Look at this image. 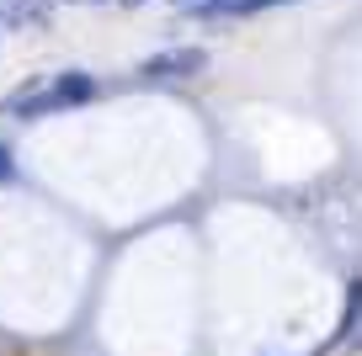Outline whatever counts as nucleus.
I'll use <instances>...</instances> for the list:
<instances>
[{
    "label": "nucleus",
    "instance_id": "nucleus-1",
    "mask_svg": "<svg viewBox=\"0 0 362 356\" xmlns=\"http://www.w3.org/2000/svg\"><path fill=\"white\" fill-rule=\"evenodd\" d=\"M90 96H96V80L80 75V69H69V75L48 80V85H37V90H27V96H11V101H6V112H11V117H43V112L80 107V101H90Z\"/></svg>",
    "mask_w": 362,
    "mask_h": 356
},
{
    "label": "nucleus",
    "instance_id": "nucleus-3",
    "mask_svg": "<svg viewBox=\"0 0 362 356\" xmlns=\"http://www.w3.org/2000/svg\"><path fill=\"white\" fill-rule=\"evenodd\" d=\"M187 11L192 16H245V11H256V0H192Z\"/></svg>",
    "mask_w": 362,
    "mask_h": 356
},
{
    "label": "nucleus",
    "instance_id": "nucleus-5",
    "mask_svg": "<svg viewBox=\"0 0 362 356\" xmlns=\"http://www.w3.org/2000/svg\"><path fill=\"white\" fill-rule=\"evenodd\" d=\"M11 176H16V165H11V149L0 144V186H6V181H11Z\"/></svg>",
    "mask_w": 362,
    "mask_h": 356
},
{
    "label": "nucleus",
    "instance_id": "nucleus-4",
    "mask_svg": "<svg viewBox=\"0 0 362 356\" xmlns=\"http://www.w3.org/2000/svg\"><path fill=\"white\" fill-rule=\"evenodd\" d=\"M33 6H27V0H0V22H11V27H27L33 22Z\"/></svg>",
    "mask_w": 362,
    "mask_h": 356
},
{
    "label": "nucleus",
    "instance_id": "nucleus-2",
    "mask_svg": "<svg viewBox=\"0 0 362 356\" xmlns=\"http://www.w3.org/2000/svg\"><path fill=\"white\" fill-rule=\"evenodd\" d=\"M203 64H208L203 48H165V54L139 59L134 75H139V80H149V85H170V80H192Z\"/></svg>",
    "mask_w": 362,
    "mask_h": 356
},
{
    "label": "nucleus",
    "instance_id": "nucleus-6",
    "mask_svg": "<svg viewBox=\"0 0 362 356\" xmlns=\"http://www.w3.org/2000/svg\"><path fill=\"white\" fill-rule=\"evenodd\" d=\"M117 6H128V11H134V6H144V0H117Z\"/></svg>",
    "mask_w": 362,
    "mask_h": 356
},
{
    "label": "nucleus",
    "instance_id": "nucleus-8",
    "mask_svg": "<svg viewBox=\"0 0 362 356\" xmlns=\"http://www.w3.org/2000/svg\"><path fill=\"white\" fill-rule=\"evenodd\" d=\"M90 6H96V0H90Z\"/></svg>",
    "mask_w": 362,
    "mask_h": 356
},
{
    "label": "nucleus",
    "instance_id": "nucleus-7",
    "mask_svg": "<svg viewBox=\"0 0 362 356\" xmlns=\"http://www.w3.org/2000/svg\"><path fill=\"white\" fill-rule=\"evenodd\" d=\"M176 6H181V11H187V6H192V0H176Z\"/></svg>",
    "mask_w": 362,
    "mask_h": 356
}]
</instances>
